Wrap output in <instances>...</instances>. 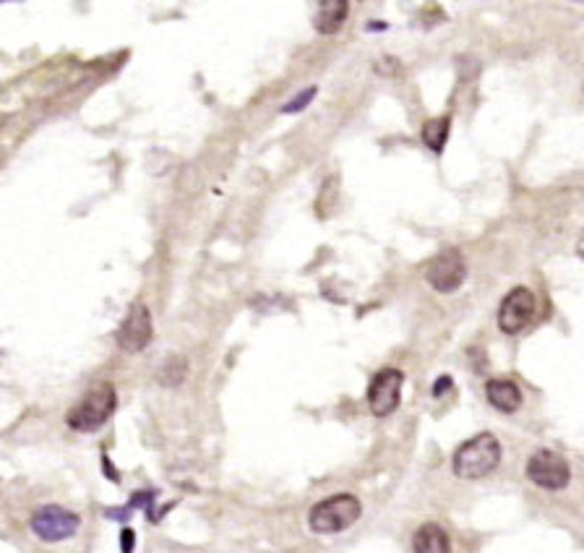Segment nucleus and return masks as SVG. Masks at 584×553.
I'll list each match as a JSON object with an SVG mask.
<instances>
[{"label":"nucleus","instance_id":"f257e3e1","mask_svg":"<svg viewBox=\"0 0 584 553\" xmlns=\"http://www.w3.org/2000/svg\"><path fill=\"white\" fill-rule=\"evenodd\" d=\"M501 462V443L493 434H477L454 451V476L477 480L491 476Z\"/></svg>","mask_w":584,"mask_h":553},{"label":"nucleus","instance_id":"f03ea898","mask_svg":"<svg viewBox=\"0 0 584 553\" xmlns=\"http://www.w3.org/2000/svg\"><path fill=\"white\" fill-rule=\"evenodd\" d=\"M361 512L363 507L353 493H339V496H328L324 501H319L308 515V525L319 535H334L355 525Z\"/></svg>","mask_w":584,"mask_h":553},{"label":"nucleus","instance_id":"7ed1b4c3","mask_svg":"<svg viewBox=\"0 0 584 553\" xmlns=\"http://www.w3.org/2000/svg\"><path fill=\"white\" fill-rule=\"evenodd\" d=\"M118 397H115V386L112 384H97L81 403H76L69 412V426L73 431H97L108 423L115 412Z\"/></svg>","mask_w":584,"mask_h":553},{"label":"nucleus","instance_id":"20e7f679","mask_svg":"<svg viewBox=\"0 0 584 553\" xmlns=\"http://www.w3.org/2000/svg\"><path fill=\"white\" fill-rule=\"evenodd\" d=\"M527 478L532 480L538 488L564 491L569 485V480H572V470H569V462L558 451L540 449L527 462Z\"/></svg>","mask_w":584,"mask_h":553},{"label":"nucleus","instance_id":"39448f33","mask_svg":"<svg viewBox=\"0 0 584 553\" xmlns=\"http://www.w3.org/2000/svg\"><path fill=\"white\" fill-rule=\"evenodd\" d=\"M78 525H81L78 515H73L63 507H55V504L39 507L32 515V530H35L36 538L45 541V543H58V541L71 538V535H76Z\"/></svg>","mask_w":584,"mask_h":553},{"label":"nucleus","instance_id":"423d86ee","mask_svg":"<svg viewBox=\"0 0 584 553\" xmlns=\"http://www.w3.org/2000/svg\"><path fill=\"white\" fill-rule=\"evenodd\" d=\"M535 311H538V300L532 290L514 288L499 308V329L504 334H519L524 327L532 324Z\"/></svg>","mask_w":584,"mask_h":553},{"label":"nucleus","instance_id":"0eeeda50","mask_svg":"<svg viewBox=\"0 0 584 553\" xmlns=\"http://www.w3.org/2000/svg\"><path fill=\"white\" fill-rule=\"evenodd\" d=\"M402 384H404V373L397 369H384L378 370L368 386V405L370 412L378 418L392 415L402 400Z\"/></svg>","mask_w":584,"mask_h":553},{"label":"nucleus","instance_id":"6e6552de","mask_svg":"<svg viewBox=\"0 0 584 553\" xmlns=\"http://www.w3.org/2000/svg\"><path fill=\"white\" fill-rule=\"evenodd\" d=\"M467 277V266L465 258L457 248H446L441 251L426 269V280L431 282V288H436L438 293H454Z\"/></svg>","mask_w":584,"mask_h":553},{"label":"nucleus","instance_id":"1a4fd4ad","mask_svg":"<svg viewBox=\"0 0 584 553\" xmlns=\"http://www.w3.org/2000/svg\"><path fill=\"white\" fill-rule=\"evenodd\" d=\"M115 339H118V347L126 350V353H142L151 342V311L146 308L144 303L131 305L123 324L118 327Z\"/></svg>","mask_w":584,"mask_h":553},{"label":"nucleus","instance_id":"9d476101","mask_svg":"<svg viewBox=\"0 0 584 553\" xmlns=\"http://www.w3.org/2000/svg\"><path fill=\"white\" fill-rule=\"evenodd\" d=\"M485 397H488L491 405L501 410V412H516L522 405V392L509 378H491L485 384Z\"/></svg>","mask_w":584,"mask_h":553},{"label":"nucleus","instance_id":"9b49d317","mask_svg":"<svg viewBox=\"0 0 584 553\" xmlns=\"http://www.w3.org/2000/svg\"><path fill=\"white\" fill-rule=\"evenodd\" d=\"M347 11H350V3H347V0H324V3H319L316 19H313L316 32L334 35L337 29H342V24H345V19H347Z\"/></svg>","mask_w":584,"mask_h":553},{"label":"nucleus","instance_id":"f8f14e48","mask_svg":"<svg viewBox=\"0 0 584 553\" xmlns=\"http://www.w3.org/2000/svg\"><path fill=\"white\" fill-rule=\"evenodd\" d=\"M412 546H415V553H451V541H449L446 530L434 525V522H431V525H423V527L415 533Z\"/></svg>","mask_w":584,"mask_h":553},{"label":"nucleus","instance_id":"ddd939ff","mask_svg":"<svg viewBox=\"0 0 584 553\" xmlns=\"http://www.w3.org/2000/svg\"><path fill=\"white\" fill-rule=\"evenodd\" d=\"M446 136H449V115L443 118H434L423 126V139L426 144L434 149V151H441L443 144H446Z\"/></svg>","mask_w":584,"mask_h":553},{"label":"nucleus","instance_id":"4468645a","mask_svg":"<svg viewBox=\"0 0 584 553\" xmlns=\"http://www.w3.org/2000/svg\"><path fill=\"white\" fill-rule=\"evenodd\" d=\"M313 97H316V86H311V89H305L300 97H295L290 105L285 108V112H297V110H303V108H308V102H311Z\"/></svg>","mask_w":584,"mask_h":553},{"label":"nucleus","instance_id":"2eb2a0df","mask_svg":"<svg viewBox=\"0 0 584 553\" xmlns=\"http://www.w3.org/2000/svg\"><path fill=\"white\" fill-rule=\"evenodd\" d=\"M134 549H136V533H134L131 527H126V530L120 533V551L134 553Z\"/></svg>","mask_w":584,"mask_h":553},{"label":"nucleus","instance_id":"dca6fc26","mask_svg":"<svg viewBox=\"0 0 584 553\" xmlns=\"http://www.w3.org/2000/svg\"><path fill=\"white\" fill-rule=\"evenodd\" d=\"M451 389V376H443V378H438L436 386H434V397H441L443 392H449Z\"/></svg>","mask_w":584,"mask_h":553},{"label":"nucleus","instance_id":"f3484780","mask_svg":"<svg viewBox=\"0 0 584 553\" xmlns=\"http://www.w3.org/2000/svg\"><path fill=\"white\" fill-rule=\"evenodd\" d=\"M577 254H580V258H584V238L580 240V246H577Z\"/></svg>","mask_w":584,"mask_h":553}]
</instances>
